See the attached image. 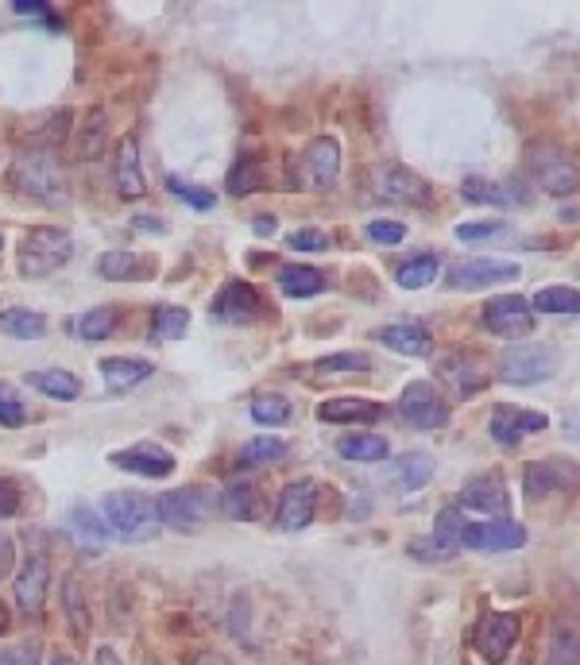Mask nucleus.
<instances>
[{"mask_svg":"<svg viewBox=\"0 0 580 665\" xmlns=\"http://www.w3.org/2000/svg\"><path fill=\"white\" fill-rule=\"evenodd\" d=\"M460 546H468V550H484V553L519 550V546H526V526L511 523V518H488V523H465V535H460Z\"/></svg>","mask_w":580,"mask_h":665,"instance_id":"ddd939ff","label":"nucleus"},{"mask_svg":"<svg viewBox=\"0 0 580 665\" xmlns=\"http://www.w3.org/2000/svg\"><path fill=\"white\" fill-rule=\"evenodd\" d=\"M318 419L321 422H364V426H372V422L384 419V406H379L376 399L344 394V399H326V403L318 406Z\"/></svg>","mask_w":580,"mask_h":665,"instance_id":"a878e982","label":"nucleus"},{"mask_svg":"<svg viewBox=\"0 0 580 665\" xmlns=\"http://www.w3.org/2000/svg\"><path fill=\"white\" fill-rule=\"evenodd\" d=\"M221 511L229 518H237V523H252V518H260L263 511V492L255 480L240 477V480H229L221 492Z\"/></svg>","mask_w":580,"mask_h":665,"instance_id":"5701e85b","label":"nucleus"},{"mask_svg":"<svg viewBox=\"0 0 580 665\" xmlns=\"http://www.w3.org/2000/svg\"><path fill=\"white\" fill-rule=\"evenodd\" d=\"M526 167H531L534 182H538L546 194L565 197L580 190V167L572 163L561 148H554V144H531V148H526Z\"/></svg>","mask_w":580,"mask_h":665,"instance_id":"423d86ee","label":"nucleus"},{"mask_svg":"<svg viewBox=\"0 0 580 665\" xmlns=\"http://www.w3.org/2000/svg\"><path fill=\"white\" fill-rule=\"evenodd\" d=\"M534 310L542 313H554V318H577L580 313V290L577 287H542L538 295H534Z\"/></svg>","mask_w":580,"mask_h":665,"instance_id":"72a5a7b5","label":"nucleus"},{"mask_svg":"<svg viewBox=\"0 0 580 665\" xmlns=\"http://www.w3.org/2000/svg\"><path fill=\"white\" fill-rule=\"evenodd\" d=\"M50 665H78V662H75V657H55Z\"/></svg>","mask_w":580,"mask_h":665,"instance_id":"680f3d73","label":"nucleus"},{"mask_svg":"<svg viewBox=\"0 0 580 665\" xmlns=\"http://www.w3.org/2000/svg\"><path fill=\"white\" fill-rule=\"evenodd\" d=\"M0 329L16 341H39L47 337V318L39 310H24V306H12V310L0 313Z\"/></svg>","mask_w":580,"mask_h":665,"instance_id":"2f4dec72","label":"nucleus"},{"mask_svg":"<svg viewBox=\"0 0 580 665\" xmlns=\"http://www.w3.org/2000/svg\"><path fill=\"white\" fill-rule=\"evenodd\" d=\"M318 371H372V356L364 353H333L314 364Z\"/></svg>","mask_w":580,"mask_h":665,"instance_id":"49530a36","label":"nucleus"},{"mask_svg":"<svg viewBox=\"0 0 580 665\" xmlns=\"http://www.w3.org/2000/svg\"><path fill=\"white\" fill-rule=\"evenodd\" d=\"M98 272L113 283H144V279H156L159 263L139 252H105L98 263Z\"/></svg>","mask_w":580,"mask_h":665,"instance_id":"4be33fe9","label":"nucleus"},{"mask_svg":"<svg viewBox=\"0 0 580 665\" xmlns=\"http://www.w3.org/2000/svg\"><path fill=\"white\" fill-rule=\"evenodd\" d=\"M364 232H368L372 244H399V240H407V225L399 221H372Z\"/></svg>","mask_w":580,"mask_h":665,"instance_id":"09e8293b","label":"nucleus"},{"mask_svg":"<svg viewBox=\"0 0 580 665\" xmlns=\"http://www.w3.org/2000/svg\"><path fill=\"white\" fill-rule=\"evenodd\" d=\"M546 665H580V634L569 623H557L554 634H549Z\"/></svg>","mask_w":580,"mask_h":665,"instance_id":"e433bc0d","label":"nucleus"},{"mask_svg":"<svg viewBox=\"0 0 580 665\" xmlns=\"http://www.w3.org/2000/svg\"><path fill=\"white\" fill-rule=\"evenodd\" d=\"M314 511H318V488L310 480H295V484H286L278 492V503H275V523L278 530L286 535H298L306 526L314 523Z\"/></svg>","mask_w":580,"mask_h":665,"instance_id":"4468645a","label":"nucleus"},{"mask_svg":"<svg viewBox=\"0 0 580 665\" xmlns=\"http://www.w3.org/2000/svg\"><path fill=\"white\" fill-rule=\"evenodd\" d=\"M221 507V495L213 492V488H174V492L159 495L156 500V511H159V523L171 526V530H197L213 511Z\"/></svg>","mask_w":580,"mask_h":665,"instance_id":"20e7f679","label":"nucleus"},{"mask_svg":"<svg viewBox=\"0 0 580 665\" xmlns=\"http://www.w3.org/2000/svg\"><path fill=\"white\" fill-rule=\"evenodd\" d=\"M132 225H136V229H144V232H167V225L159 221V217H151V214H136V217H132Z\"/></svg>","mask_w":580,"mask_h":665,"instance_id":"4d7b16f0","label":"nucleus"},{"mask_svg":"<svg viewBox=\"0 0 580 665\" xmlns=\"http://www.w3.org/2000/svg\"><path fill=\"white\" fill-rule=\"evenodd\" d=\"M252 419L260 426H286L291 422V399H283V394H255Z\"/></svg>","mask_w":580,"mask_h":665,"instance_id":"4c0bfd02","label":"nucleus"},{"mask_svg":"<svg viewBox=\"0 0 580 665\" xmlns=\"http://www.w3.org/2000/svg\"><path fill=\"white\" fill-rule=\"evenodd\" d=\"M460 194H465V202H476V206H511V197L503 194V186H496V182L488 179H465Z\"/></svg>","mask_w":580,"mask_h":665,"instance_id":"79ce46f5","label":"nucleus"},{"mask_svg":"<svg viewBox=\"0 0 580 665\" xmlns=\"http://www.w3.org/2000/svg\"><path fill=\"white\" fill-rule=\"evenodd\" d=\"M484 329L503 341H523L534 333V306L523 295H496L484 302Z\"/></svg>","mask_w":580,"mask_h":665,"instance_id":"1a4fd4ad","label":"nucleus"},{"mask_svg":"<svg viewBox=\"0 0 580 665\" xmlns=\"http://www.w3.org/2000/svg\"><path fill=\"white\" fill-rule=\"evenodd\" d=\"M101 376H105L109 391H132L156 376V364L136 360V356H109V360H101Z\"/></svg>","mask_w":580,"mask_h":665,"instance_id":"cd10ccee","label":"nucleus"},{"mask_svg":"<svg viewBox=\"0 0 580 665\" xmlns=\"http://www.w3.org/2000/svg\"><path fill=\"white\" fill-rule=\"evenodd\" d=\"M39 657H43V646L39 642H20V646H12L9 654L0 657V665H39Z\"/></svg>","mask_w":580,"mask_h":665,"instance_id":"8fccbe9b","label":"nucleus"},{"mask_svg":"<svg viewBox=\"0 0 580 665\" xmlns=\"http://www.w3.org/2000/svg\"><path fill=\"white\" fill-rule=\"evenodd\" d=\"M167 186L174 190V197H182L186 206H194V209H213L217 206V194H209V190H202V186H190V182H182V179H167Z\"/></svg>","mask_w":580,"mask_h":665,"instance_id":"de8ad7c7","label":"nucleus"},{"mask_svg":"<svg viewBox=\"0 0 580 665\" xmlns=\"http://www.w3.org/2000/svg\"><path fill=\"white\" fill-rule=\"evenodd\" d=\"M511 279H519V263L488 260V255L457 263V267H450V275H445L450 290H480V287H496V283H511Z\"/></svg>","mask_w":580,"mask_h":665,"instance_id":"f8f14e48","label":"nucleus"},{"mask_svg":"<svg viewBox=\"0 0 580 665\" xmlns=\"http://www.w3.org/2000/svg\"><path fill=\"white\" fill-rule=\"evenodd\" d=\"M93 665H124V662H121V657H116V650L101 646V650H98V662H93Z\"/></svg>","mask_w":580,"mask_h":665,"instance_id":"13d9d810","label":"nucleus"},{"mask_svg":"<svg viewBox=\"0 0 580 665\" xmlns=\"http://www.w3.org/2000/svg\"><path fill=\"white\" fill-rule=\"evenodd\" d=\"M116 190H121V197H128V202L148 194V182H144V171H139V144L132 140V136H124V140L116 144Z\"/></svg>","mask_w":580,"mask_h":665,"instance_id":"393cba45","label":"nucleus"},{"mask_svg":"<svg viewBox=\"0 0 580 665\" xmlns=\"http://www.w3.org/2000/svg\"><path fill=\"white\" fill-rule=\"evenodd\" d=\"M379 190H384L387 202H399V206H414L425 209L433 202V190L425 179H418L410 167H387L384 179H379Z\"/></svg>","mask_w":580,"mask_h":665,"instance_id":"6ab92c4d","label":"nucleus"},{"mask_svg":"<svg viewBox=\"0 0 580 665\" xmlns=\"http://www.w3.org/2000/svg\"><path fill=\"white\" fill-rule=\"evenodd\" d=\"M519 627H523V619H519L515 611H488V616L480 619V627H476V639H473L484 662L503 665L511 646L519 642Z\"/></svg>","mask_w":580,"mask_h":665,"instance_id":"9b49d317","label":"nucleus"},{"mask_svg":"<svg viewBox=\"0 0 580 665\" xmlns=\"http://www.w3.org/2000/svg\"><path fill=\"white\" fill-rule=\"evenodd\" d=\"M27 383L35 391H43L47 399H58V403H75L82 394V383H78L75 371H62V368H43V371H27Z\"/></svg>","mask_w":580,"mask_h":665,"instance_id":"7c9ffc66","label":"nucleus"},{"mask_svg":"<svg viewBox=\"0 0 580 665\" xmlns=\"http://www.w3.org/2000/svg\"><path fill=\"white\" fill-rule=\"evenodd\" d=\"M278 287L286 298H314L326 290V275L318 267H306V263H286V267H278Z\"/></svg>","mask_w":580,"mask_h":665,"instance_id":"c756f323","label":"nucleus"},{"mask_svg":"<svg viewBox=\"0 0 580 665\" xmlns=\"http://www.w3.org/2000/svg\"><path fill=\"white\" fill-rule=\"evenodd\" d=\"M66 604H70V616H75V631L78 634H86V608H82V592H78V584L75 581H66Z\"/></svg>","mask_w":580,"mask_h":665,"instance_id":"603ef678","label":"nucleus"},{"mask_svg":"<svg viewBox=\"0 0 580 665\" xmlns=\"http://www.w3.org/2000/svg\"><path fill=\"white\" fill-rule=\"evenodd\" d=\"M148 665H156V662H148Z\"/></svg>","mask_w":580,"mask_h":665,"instance_id":"0e129e2a","label":"nucleus"},{"mask_svg":"<svg viewBox=\"0 0 580 665\" xmlns=\"http://www.w3.org/2000/svg\"><path fill=\"white\" fill-rule=\"evenodd\" d=\"M523 492L531 503H542L549 495L577 492V465L569 457H542L523 469Z\"/></svg>","mask_w":580,"mask_h":665,"instance_id":"6e6552de","label":"nucleus"},{"mask_svg":"<svg viewBox=\"0 0 580 665\" xmlns=\"http://www.w3.org/2000/svg\"><path fill=\"white\" fill-rule=\"evenodd\" d=\"M433 371H437V379H442V383L450 387L457 399H473V394H480L484 387L491 383L488 371H484L480 364H476L473 356H465V353L442 356V360L433 364Z\"/></svg>","mask_w":580,"mask_h":665,"instance_id":"a211bd4d","label":"nucleus"},{"mask_svg":"<svg viewBox=\"0 0 580 665\" xmlns=\"http://www.w3.org/2000/svg\"><path fill=\"white\" fill-rule=\"evenodd\" d=\"M4 623H9V611L0 608V631H4Z\"/></svg>","mask_w":580,"mask_h":665,"instance_id":"e2e57ef3","label":"nucleus"},{"mask_svg":"<svg viewBox=\"0 0 580 665\" xmlns=\"http://www.w3.org/2000/svg\"><path fill=\"white\" fill-rule=\"evenodd\" d=\"M47 581H50L47 561H43L39 553H35V558H27L24 569L16 573V608L20 611H39L43 596H47Z\"/></svg>","mask_w":580,"mask_h":665,"instance_id":"b1692460","label":"nucleus"},{"mask_svg":"<svg viewBox=\"0 0 580 665\" xmlns=\"http://www.w3.org/2000/svg\"><path fill=\"white\" fill-rule=\"evenodd\" d=\"M433 480V460L425 457V452H402L399 460L391 465V492H418V488H425Z\"/></svg>","mask_w":580,"mask_h":665,"instance_id":"c85d7f7f","label":"nucleus"},{"mask_svg":"<svg viewBox=\"0 0 580 665\" xmlns=\"http://www.w3.org/2000/svg\"><path fill=\"white\" fill-rule=\"evenodd\" d=\"M105 507V523L121 542H151L159 535V511H156V500L139 492H109L101 500Z\"/></svg>","mask_w":580,"mask_h":665,"instance_id":"f03ea898","label":"nucleus"},{"mask_svg":"<svg viewBox=\"0 0 580 665\" xmlns=\"http://www.w3.org/2000/svg\"><path fill=\"white\" fill-rule=\"evenodd\" d=\"M12 190L39 206H66V174L62 163L55 159V151L47 148H24L12 163Z\"/></svg>","mask_w":580,"mask_h":665,"instance_id":"f257e3e1","label":"nucleus"},{"mask_svg":"<svg viewBox=\"0 0 580 665\" xmlns=\"http://www.w3.org/2000/svg\"><path fill=\"white\" fill-rule=\"evenodd\" d=\"M303 167H306V182L318 190H329L337 179H341V144L333 136H318L310 140L303 156Z\"/></svg>","mask_w":580,"mask_h":665,"instance_id":"aec40b11","label":"nucleus"},{"mask_svg":"<svg viewBox=\"0 0 580 665\" xmlns=\"http://www.w3.org/2000/svg\"><path fill=\"white\" fill-rule=\"evenodd\" d=\"M437 275H442V260L422 252V255H414V260L402 263L399 272H395V279H399L402 290H422V287H430Z\"/></svg>","mask_w":580,"mask_h":665,"instance_id":"f704fd0d","label":"nucleus"},{"mask_svg":"<svg viewBox=\"0 0 580 665\" xmlns=\"http://www.w3.org/2000/svg\"><path fill=\"white\" fill-rule=\"evenodd\" d=\"M186 329H190V313L182 310V306H156V310H151V341H156V345L186 337Z\"/></svg>","mask_w":580,"mask_h":665,"instance_id":"c9c22d12","label":"nucleus"},{"mask_svg":"<svg viewBox=\"0 0 580 665\" xmlns=\"http://www.w3.org/2000/svg\"><path fill=\"white\" fill-rule=\"evenodd\" d=\"M197 665H225V662L217 654H202V662H197Z\"/></svg>","mask_w":580,"mask_h":665,"instance_id":"052dcab7","label":"nucleus"},{"mask_svg":"<svg viewBox=\"0 0 580 665\" xmlns=\"http://www.w3.org/2000/svg\"><path fill=\"white\" fill-rule=\"evenodd\" d=\"M286 244L295 248V252H321L329 240H326V232H318V229H303V232H291Z\"/></svg>","mask_w":580,"mask_h":665,"instance_id":"3c124183","label":"nucleus"},{"mask_svg":"<svg viewBox=\"0 0 580 665\" xmlns=\"http://www.w3.org/2000/svg\"><path fill=\"white\" fill-rule=\"evenodd\" d=\"M12 565H16V546L9 535H0V576H9Z\"/></svg>","mask_w":580,"mask_h":665,"instance_id":"5fc2aeb1","label":"nucleus"},{"mask_svg":"<svg viewBox=\"0 0 580 665\" xmlns=\"http://www.w3.org/2000/svg\"><path fill=\"white\" fill-rule=\"evenodd\" d=\"M557 368H561V356L542 341H531V345L507 348L503 360H499V379L511 387H534L546 383Z\"/></svg>","mask_w":580,"mask_h":665,"instance_id":"39448f33","label":"nucleus"},{"mask_svg":"<svg viewBox=\"0 0 580 665\" xmlns=\"http://www.w3.org/2000/svg\"><path fill=\"white\" fill-rule=\"evenodd\" d=\"M240 457H244V465H271V460L286 457V442H278V437H252Z\"/></svg>","mask_w":580,"mask_h":665,"instance_id":"37998d69","label":"nucleus"},{"mask_svg":"<svg viewBox=\"0 0 580 665\" xmlns=\"http://www.w3.org/2000/svg\"><path fill=\"white\" fill-rule=\"evenodd\" d=\"M255 232H260V237H271V232H275V221H271V217H255Z\"/></svg>","mask_w":580,"mask_h":665,"instance_id":"bf43d9fd","label":"nucleus"},{"mask_svg":"<svg viewBox=\"0 0 580 665\" xmlns=\"http://www.w3.org/2000/svg\"><path fill=\"white\" fill-rule=\"evenodd\" d=\"M337 452H341L344 460L372 465V460H387L391 445H387V437H379V434H344L341 442H337Z\"/></svg>","mask_w":580,"mask_h":665,"instance_id":"473e14b6","label":"nucleus"},{"mask_svg":"<svg viewBox=\"0 0 580 665\" xmlns=\"http://www.w3.org/2000/svg\"><path fill=\"white\" fill-rule=\"evenodd\" d=\"M12 9L24 12V16H47L50 20V4H47V0H16Z\"/></svg>","mask_w":580,"mask_h":665,"instance_id":"6e6d98bb","label":"nucleus"},{"mask_svg":"<svg viewBox=\"0 0 580 665\" xmlns=\"http://www.w3.org/2000/svg\"><path fill=\"white\" fill-rule=\"evenodd\" d=\"M507 221H465L457 225V240L465 244H480V240H496V237H507Z\"/></svg>","mask_w":580,"mask_h":665,"instance_id":"a18cd8bd","label":"nucleus"},{"mask_svg":"<svg viewBox=\"0 0 580 665\" xmlns=\"http://www.w3.org/2000/svg\"><path fill=\"white\" fill-rule=\"evenodd\" d=\"M260 182H263V174H260V163L255 159H237L232 163V171H229V194L232 197H244V194H252V190H260Z\"/></svg>","mask_w":580,"mask_h":665,"instance_id":"a19ab883","label":"nucleus"},{"mask_svg":"<svg viewBox=\"0 0 580 665\" xmlns=\"http://www.w3.org/2000/svg\"><path fill=\"white\" fill-rule=\"evenodd\" d=\"M549 419L542 411H523V406H511V403H499L496 411H491V437H496L499 445H519L526 434H538V429H546Z\"/></svg>","mask_w":580,"mask_h":665,"instance_id":"f3484780","label":"nucleus"},{"mask_svg":"<svg viewBox=\"0 0 580 665\" xmlns=\"http://www.w3.org/2000/svg\"><path fill=\"white\" fill-rule=\"evenodd\" d=\"M263 310L260 295H255V287H248V283L232 279L225 283L221 290H217V298L209 302V313L213 321H225V325H248V321H255Z\"/></svg>","mask_w":580,"mask_h":665,"instance_id":"2eb2a0df","label":"nucleus"},{"mask_svg":"<svg viewBox=\"0 0 580 665\" xmlns=\"http://www.w3.org/2000/svg\"><path fill=\"white\" fill-rule=\"evenodd\" d=\"M116 329V310L113 306H98V310L82 313L78 318V337L82 341H105Z\"/></svg>","mask_w":580,"mask_h":665,"instance_id":"ea45409f","label":"nucleus"},{"mask_svg":"<svg viewBox=\"0 0 580 665\" xmlns=\"http://www.w3.org/2000/svg\"><path fill=\"white\" fill-rule=\"evenodd\" d=\"M27 422V406L9 383H0V426L9 429H20Z\"/></svg>","mask_w":580,"mask_h":665,"instance_id":"c03bdc74","label":"nucleus"},{"mask_svg":"<svg viewBox=\"0 0 580 665\" xmlns=\"http://www.w3.org/2000/svg\"><path fill=\"white\" fill-rule=\"evenodd\" d=\"M109 460H113L116 469L136 472V477H148V480H163L174 472V457L156 442H136L128 445V449H116Z\"/></svg>","mask_w":580,"mask_h":665,"instance_id":"dca6fc26","label":"nucleus"},{"mask_svg":"<svg viewBox=\"0 0 580 665\" xmlns=\"http://www.w3.org/2000/svg\"><path fill=\"white\" fill-rule=\"evenodd\" d=\"M460 507L468 511H480V515H491V518H503L507 515V484L499 477H473L465 480L460 488Z\"/></svg>","mask_w":580,"mask_h":665,"instance_id":"412c9836","label":"nucleus"},{"mask_svg":"<svg viewBox=\"0 0 580 665\" xmlns=\"http://www.w3.org/2000/svg\"><path fill=\"white\" fill-rule=\"evenodd\" d=\"M399 419L407 422L410 429H445L453 411L437 387L425 383V379H414V383L402 387L399 394Z\"/></svg>","mask_w":580,"mask_h":665,"instance_id":"0eeeda50","label":"nucleus"},{"mask_svg":"<svg viewBox=\"0 0 580 665\" xmlns=\"http://www.w3.org/2000/svg\"><path fill=\"white\" fill-rule=\"evenodd\" d=\"M75 255V240L66 229H55V225H43V229H32L20 244V272L32 275V279H43V275L66 267Z\"/></svg>","mask_w":580,"mask_h":665,"instance_id":"7ed1b4c3","label":"nucleus"},{"mask_svg":"<svg viewBox=\"0 0 580 665\" xmlns=\"http://www.w3.org/2000/svg\"><path fill=\"white\" fill-rule=\"evenodd\" d=\"M0 244H4V240H0Z\"/></svg>","mask_w":580,"mask_h":665,"instance_id":"69168bd1","label":"nucleus"},{"mask_svg":"<svg viewBox=\"0 0 580 665\" xmlns=\"http://www.w3.org/2000/svg\"><path fill=\"white\" fill-rule=\"evenodd\" d=\"M379 345H387L399 356H425L433 348L422 321H395V325H384L379 329Z\"/></svg>","mask_w":580,"mask_h":665,"instance_id":"bb28decb","label":"nucleus"},{"mask_svg":"<svg viewBox=\"0 0 580 665\" xmlns=\"http://www.w3.org/2000/svg\"><path fill=\"white\" fill-rule=\"evenodd\" d=\"M70 526H75L78 535H82L86 542H93V546H105L109 538H113L109 523L93 507H75V511H70Z\"/></svg>","mask_w":580,"mask_h":665,"instance_id":"58836bf2","label":"nucleus"},{"mask_svg":"<svg viewBox=\"0 0 580 665\" xmlns=\"http://www.w3.org/2000/svg\"><path fill=\"white\" fill-rule=\"evenodd\" d=\"M16 507H20V492H16V484H9V480H0V518L16 515Z\"/></svg>","mask_w":580,"mask_h":665,"instance_id":"864d4df0","label":"nucleus"},{"mask_svg":"<svg viewBox=\"0 0 580 665\" xmlns=\"http://www.w3.org/2000/svg\"><path fill=\"white\" fill-rule=\"evenodd\" d=\"M460 535H465V515L460 507H445L433 523V530L418 542H410V558L418 561H450L460 550Z\"/></svg>","mask_w":580,"mask_h":665,"instance_id":"9d476101","label":"nucleus"}]
</instances>
